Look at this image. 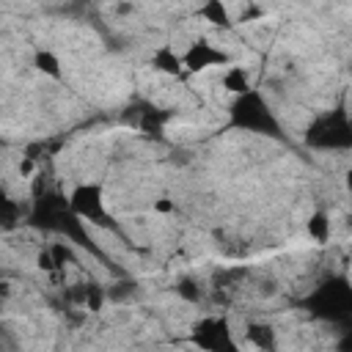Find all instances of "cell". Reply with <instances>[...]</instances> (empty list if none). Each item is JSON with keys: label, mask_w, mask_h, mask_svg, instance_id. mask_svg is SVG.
I'll return each instance as SVG.
<instances>
[{"label": "cell", "mask_w": 352, "mask_h": 352, "mask_svg": "<svg viewBox=\"0 0 352 352\" xmlns=\"http://www.w3.org/2000/svg\"><path fill=\"white\" fill-rule=\"evenodd\" d=\"M182 63L187 72L198 74L206 69H220V66H231V55L220 47H214L212 41H192L184 52H182Z\"/></svg>", "instance_id": "cell-3"}, {"label": "cell", "mask_w": 352, "mask_h": 352, "mask_svg": "<svg viewBox=\"0 0 352 352\" xmlns=\"http://www.w3.org/2000/svg\"><path fill=\"white\" fill-rule=\"evenodd\" d=\"M231 116L248 132H275V121H272L264 99L256 91H248V94L236 96V102L231 104Z\"/></svg>", "instance_id": "cell-1"}, {"label": "cell", "mask_w": 352, "mask_h": 352, "mask_svg": "<svg viewBox=\"0 0 352 352\" xmlns=\"http://www.w3.org/2000/svg\"><path fill=\"white\" fill-rule=\"evenodd\" d=\"M69 212L85 223H94V226H107V212H104V190L94 182L88 184H80L72 190V198H69Z\"/></svg>", "instance_id": "cell-2"}, {"label": "cell", "mask_w": 352, "mask_h": 352, "mask_svg": "<svg viewBox=\"0 0 352 352\" xmlns=\"http://www.w3.org/2000/svg\"><path fill=\"white\" fill-rule=\"evenodd\" d=\"M245 338H248L258 352H275V327H272V324L253 322V324H248Z\"/></svg>", "instance_id": "cell-7"}, {"label": "cell", "mask_w": 352, "mask_h": 352, "mask_svg": "<svg viewBox=\"0 0 352 352\" xmlns=\"http://www.w3.org/2000/svg\"><path fill=\"white\" fill-rule=\"evenodd\" d=\"M16 173H19L22 179H30V176L36 173V162H33V157H22L19 165H16Z\"/></svg>", "instance_id": "cell-15"}, {"label": "cell", "mask_w": 352, "mask_h": 352, "mask_svg": "<svg viewBox=\"0 0 352 352\" xmlns=\"http://www.w3.org/2000/svg\"><path fill=\"white\" fill-rule=\"evenodd\" d=\"M151 66H154L157 72L168 74V77H176V74L184 69V63H182V52H176L170 44H162V47L154 50V55H151Z\"/></svg>", "instance_id": "cell-5"}, {"label": "cell", "mask_w": 352, "mask_h": 352, "mask_svg": "<svg viewBox=\"0 0 352 352\" xmlns=\"http://www.w3.org/2000/svg\"><path fill=\"white\" fill-rule=\"evenodd\" d=\"M176 294H179V297H184L187 302H198V300H201V286H198L195 280L184 278V280H179V283H176Z\"/></svg>", "instance_id": "cell-12"}, {"label": "cell", "mask_w": 352, "mask_h": 352, "mask_svg": "<svg viewBox=\"0 0 352 352\" xmlns=\"http://www.w3.org/2000/svg\"><path fill=\"white\" fill-rule=\"evenodd\" d=\"M198 16H204L209 25H214V28H228L231 25V8L226 6V3H220V0H209V3H204L201 8H198Z\"/></svg>", "instance_id": "cell-8"}, {"label": "cell", "mask_w": 352, "mask_h": 352, "mask_svg": "<svg viewBox=\"0 0 352 352\" xmlns=\"http://www.w3.org/2000/svg\"><path fill=\"white\" fill-rule=\"evenodd\" d=\"M33 66H36L41 74L52 77V80H60V77H63L60 60H58V55L50 52V50H36V55H33Z\"/></svg>", "instance_id": "cell-9"}, {"label": "cell", "mask_w": 352, "mask_h": 352, "mask_svg": "<svg viewBox=\"0 0 352 352\" xmlns=\"http://www.w3.org/2000/svg\"><path fill=\"white\" fill-rule=\"evenodd\" d=\"M220 82H223V88H226L228 94H234V96H242V94L253 91V88H250V74H248V69H245V66H236V63H231V66L223 69Z\"/></svg>", "instance_id": "cell-6"}, {"label": "cell", "mask_w": 352, "mask_h": 352, "mask_svg": "<svg viewBox=\"0 0 352 352\" xmlns=\"http://www.w3.org/2000/svg\"><path fill=\"white\" fill-rule=\"evenodd\" d=\"M36 267H38V270H44V272H58V264H55V258H52L50 248H44V250H38V253H36Z\"/></svg>", "instance_id": "cell-14"}, {"label": "cell", "mask_w": 352, "mask_h": 352, "mask_svg": "<svg viewBox=\"0 0 352 352\" xmlns=\"http://www.w3.org/2000/svg\"><path fill=\"white\" fill-rule=\"evenodd\" d=\"M16 204L8 195H0V223H14L16 220Z\"/></svg>", "instance_id": "cell-13"}, {"label": "cell", "mask_w": 352, "mask_h": 352, "mask_svg": "<svg viewBox=\"0 0 352 352\" xmlns=\"http://www.w3.org/2000/svg\"><path fill=\"white\" fill-rule=\"evenodd\" d=\"M308 236L314 239V242H327L330 239V214L327 212H314L311 217H308Z\"/></svg>", "instance_id": "cell-10"}, {"label": "cell", "mask_w": 352, "mask_h": 352, "mask_svg": "<svg viewBox=\"0 0 352 352\" xmlns=\"http://www.w3.org/2000/svg\"><path fill=\"white\" fill-rule=\"evenodd\" d=\"M50 253H52L58 270H63L66 264H77V253H74V248L69 242H52L50 245Z\"/></svg>", "instance_id": "cell-11"}, {"label": "cell", "mask_w": 352, "mask_h": 352, "mask_svg": "<svg viewBox=\"0 0 352 352\" xmlns=\"http://www.w3.org/2000/svg\"><path fill=\"white\" fill-rule=\"evenodd\" d=\"M192 338L198 346H204V352H236L226 319H201L192 330Z\"/></svg>", "instance_id": "cell-4"}, {"label": "cell", "mask_w": 352, "mask_h": 352, "mask_svg": "<svg viewBox=\"0 0 352 352\" xmlns=\"http://www.w3.org/2000/svg\"><path fill=\"white\" fill-rule=\"evenodd\" d=\"M154 212H160V214H170V212H176V204H173L170 198H157V201H154Z\"/></svg>", "instance_id": "cell-16"}]
</instances>
